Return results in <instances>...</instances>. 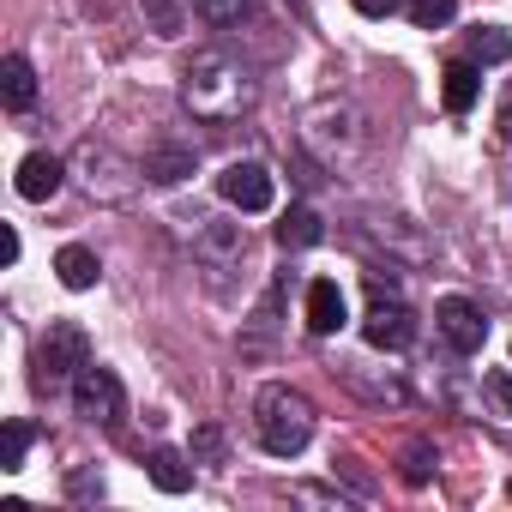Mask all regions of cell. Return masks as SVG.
I'll return each instance as SVG.
<instances>
[{
	"instance_id": "obj_1",
	"label": "cell",
	"mask_w": 512,
	"mask_h": 512,
	"mask_svg": "<svg viewBox=\"0 0 512 512\" xmlns=\"http://www.w3.org/2000/svg\"><path fill=\"white\" fill-rule=\"evenodd\" d=\"M181 97H187L193 115L223 121V115H235V109L253 103V85H247V73H241L235 61H223V55H193L187 73H181Z\"/></svg>"
},
{
	"instance_id": "obj_2",
	"label": "cell",
	"mask_w": 512,
	"mask_h": 512,
	"mask_svg": "<svg viewBox=\"0 0 512 512\" xmlns=\"http://www.w3.org/2000/svg\"><path fill=\"white\" fill-rule=\"evenodd\" d=\"M253 428H260V446L272 458H296L314 440V404L290 386H266L260 404H253Z\"/></svg>"
},
{
	"instance_id": "obj_3",
	"label": "cell",
	"mask_w": 512,
	"mask_h": 512,
	"mask_svg": "<svg viewBox=\"0 0 512 512\" xmlns=\"http://www.w3.org/2000/svg\"><path fill=\"white\" fill-rule=\"evenodd\" d=\"M73 410L85 416V422H97V428H121V416H127V392H121V380L109 374V368H79L73 374Z\"/></svg>"
},
{
	"instance_id": "obj_4",
	"label": "cell",
	"mask_w": 512,
	"mask_h": 512,
	"mask_svg": "<svg viewBox=\"0 0 512 512\" xmlns=\"http://www.w3.org/2000/svg\"><path fill=\"white\" fill-rule=\"evenodd\" d=\"M85 362H91V356H85V332H79L73 320H55V326H49V338L37 344V386H43V392H55V386H61V380H73Z\"/></svg>"
},
{
	"instance_id": "obj_5",
	"label": "cell",
	"mask_w": 512,
	"mask_h": 512,
	"mask_svg": "<svg viewBox=\"0 0 512 512\" xmlns=\"http://www.w3.org/2000/svg\"><path fill=\"white\" fill-rule=\"evenodd\" d=\"M217 193H223L235 211H272L278 181H272V169H266V163H229V169L217 175Z\"/></svg>"
},
{
	"instance_id": "obj_6",
	"label": "cell",
	"mask_w": 512,
	"mask_h": 512,
	"mask_svg": "<svg viewBox=\"0 0 512 512\" xmlns=\"http://www.w3.org/2000/svg\"><path fill=\"white\" fill-rule=\"evenodd\" d=\"M434 326H440V338H446L458 356H476V350H482V338H488V320H482V308H476V302H464V296H440V308H434Z\"/></svg>"
},
{
	"instance_id": "obj_7",
	"label": "cell",
	"mask_w": 512,
	"mask_h": 512,
	"mask_svg": "<svg viewBox=\"0 0 512 512\" xmlns=\"http://www.w3.org/2000/svg\"><path fill=\"white\" fill-rule=\"evenodd\" d=\"M362 338H368L374 350H404V344L416 338V320H410V308H404V302L374 296V308H368V320H362Z\"/></svg>"
},
{
	"instance_id": "obj_8",
	"label": "cell",
	"mask_w": 512,
	"mask_h": 512,
	"mask_svg": "<svg viewBox=\"0 0 512 512\" xmlns=\"http://www.w3.org/2000/svg\"><path fill=\"white\" fill-rule=\"evenodd\" d=\"M344 320H350L344 290H338L332 278H314V284H308V332L332 338V332H344Z\"/></svg>"
},
{
	"instance_id": "obj_9",
	"label": "cell",
	"mask_w": 512,
	"mask_h": 512,
	"mask_svg": "<svg viewBox=\"0 0 512 512\" xmlns=\"http://www.w3.org/2000/svg\"><path fill=\"white\" fill-rule=\"evenodd\" d=\"M61 157H49V151H31L25 163H19V199H31V205H43V199H55L61 193Z\"/></svg>"
},
{
	"instance_id": "obj_10",
	"label": "cell",
	"mask_w": 512,
	"mask_h": 512,
	"mask_svg": "<svg viewBox=\"0 0 512 512\" xmlns=\"http://www.w3.org/2000/svg\"><path fill=\"white\" fill-rule=\"evenodd\" d=\"M440 97H446L452 115H470L476 97H482V73H476V61H452V67L440 73Z\"/></svg>"
},
{
	"instance_id": "obj_11",
	"label": "cell",
	"mask_w": 512,
	"mask_h": 512,
	"mask_svg": "<svg viewBox=\"0 0 512 512\" xmlns=\"http://www.w3.org/2000/svg\"><path fill=\"white\" fill-rule=\"evenodd\" d=\"M55 272H61V284H67V290H97V278H103L97 253H91V247H79V241L55 253Z\"/></svg>"
},
{
	"instance_id": "obj_12",
	"label": "cell",
	"mask_w": 512,
	"mask_h": 512,
	"mask_svg": "<svg viewBox=\"0 0 512 512\" xmlns=\"http://www.w3.org/2000/svg\"><path fill=\"white\" fill-rule=\"evenodd\" d=\"M0 97H7V109H31L37 103V73L25 55H7L0 61Z\"/></svg>"
},
{
	"instance_id": "obj_13",
	"label": "cell",
	"mask_w": 512,
	"mask_h": 512,
	"mask_svg": "<svg viewBox=\"0 0 512 512\" xmlns=\"http://www.w3.org/2000/svg\"><path fill=\"white\" fill-rule=\"evenodd\" d=\"M326 229H320V211H308V205H290L284 211V223H278V247L284 253H302V247H314Z\"/></svg>"
},
{
	"instance_id": "obj_14",
	"label": "cell",
	"mask_w": 512,
	"mask_h": 512,
	"mask_svg": "<svg viewBox=\"0 0 512 512\" xmlns=\"http://www.w3.org/2000/svg\"><path fill=\"white\" fill-rule=\"evenodd\" d=\"M193 13H199V25H211V31H241V25L260 19V13H253V0H193Z\"/></svg>"
},
{
	"instance_id": "obj_15",
	"label": "cell",
	"mask_w": 512,
	"mask_h": 512,
	"mask_svg": "<svg viewBox=\"0 0 512 512\" xmlns=\"http://www.w3.org/2000/svg\"><path fill=\"white\" fill-rule=\"evenodd\" d=\"M151 482H157L163 494H187V488H193V464H187L175 446H157V452H151Z\"/></svg>"
},
{
	"instance_id": "obj_16",
	"label": "cell",
	"mask_w": 512,
	"mask_h": 512,
	"mask_svg": "<svg viewBox=\"0 0 512 512\" xmlns=\"http://www.w3.org/2000/svg\"><path fill=\"white\" fill-rule=\"evenodd\" d=\"M145 175H151V181H187V175H193V151L163 145V151H151V157H145Z\"/></svg>"
},
{
	"instance_id": "obj_17",
	"label": "cell",
	"mask_w": 512,
	"mask_h": 512,
	"mask_svg": "<svg viewBox=\"0 0 512 512\" xmlns=\"http://www.w3.org/2000/svg\"><path fill=\"white\" fill-rule=\"evenodd\" d=\"M470 61H482V67H494V61H512V37H506V31H494V25L470 31Z\"/></svg>"
},
{
	"instance_id": "obj_18",
	"label": "cell",
	"mask_w": 512,
	"mask_h": 512,
	"mask_svg": "<svg viewBox=\"0 0 512 512\" xmlns=\"http://www.w3.org/2000/svg\"><path fill=\"white\" fill-rule=\"evenodd\" d=\"M404 13L416 19V31H440V25H452L458 0H404Z\"/></svg>"
},
{
	"instance_id": "obj_19",
	"label": "cell",
	"mask_w": 512,
	"mask_h": 512,
	"mask_svg": "<svg viewBox=\"0 0 512 512\" xmlns=\"http://www.w3.org/2000/svg\"><path fill=\"white\" fill-rule=\"evenodd\" d=\"M139 7H145V19H151V31H157V37H175V31L187 25L181 0H139Z\"/></svg>"
},
{
	"instance_id": "obj_20",
	"label": "cell",
	"mask_w": 512,
	"mask_h": 512,
	"mask_svg": "<svg viewBox=\"0 0 512 512\" xmlns=\"http://www.w3.org/2000/svg\"><path fill=\"white\" fill-rule=\"evenodd\" d=\"M25 452H31V428L7 422V434H0V470H25Z\"/></svg>"
},
{
	"instance_id": "obj_21",
	"label": "cell",
	"mask_w": 512,
	"mask_h": 512,
	"mask_svg": "<svg viewBox=\"0 0 512 512\" xmlns=\"http://www.w3.org/2000/svg\"><path fill=\"white\" fill-rule=\"evenodd\" d=\"M482 392L494 398L500 416H512V374H506V368H488V374H482Z\"/></svg>"
},
{
	"instance_id": "obj_22",
	"label": "cell",
	"mask_w": 512,
	"mask_h": 512,
	"mask_svg": "<svg viewBox=\"0 0 512 512\" xmlns=\"http://www.w3.org/2000/svg\"><path fill=\"white\" fill-rule=\"evenodd\" d=\"M428 458H434V452H428L422 440L404 452V482H410V488H422V482H428Z\"/></svg>"
},
{
	"instance_id": "obj_23",
	"label": "cell",
	"mask_w": 512,
	"mask_h": 512,
	"mask_svg": "<svg viewBox=\"0 0 512 512\" xmlns=\"http://www.w3.org/2000/svg\"><path fill=\"white\" fill-rule=\"evenodd\" d=\"M193 458H223V434L217 428H199L193 434Z\"/></svg>"
},
{
	"instance_id": "obj_24",
	"label": "cell",
	"mask_w": 512,
	"mask_h": 512,
	"mask_svg": "<svg viewBox=\"0 0 512 512\" xmlns=\"http://www.w3.org/2000/svg\"><path fill=\"white\" fill-rule=\"evenodd\" d=\"M398 7H404V0H356V13H362V19H392Z\"/></svg>"
},
{
	"instance_id": "obj_25",
	"label": "cell",
	"mask_w": 512,
	"mask_h": 512,
	"mask_svg": "<svg viewBox=\"0 0 512 512\" xmlns=\"http://www.w3.org/2000/svg\"><path fill=\"white\" fill-rule=\"evenodd\" d=\"M500 133H512V91H506V109H500Z\"/></svg>"
}]
</instances>
